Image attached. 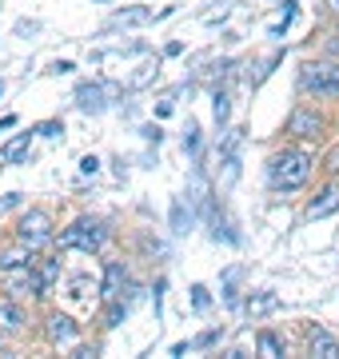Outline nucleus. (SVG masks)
I'll use <instances>...</instances> for the list:
<instances>
[{
	"instance_id": "obj_1",
	"label": "nucleus",
	"mask_w": 339,
	"mask_h": 359,
	"mask_svg": "<svg viewBox=\"0 0 339 359\" xmlns=\"http://www.w3.org/2000/svg\"><path fill=\"white\" fill-rule=\"evenodd\" d=\"M312 172H315V156L307 148H279V152L268 156V188L275 196L303 192L312 184Z\"/></svg>"
},
{
	"instance_id": "obj_2",
	"label": "nucleus",
	"mask_w": 339,
	"mask_h": 359,
	"mask_svg": "<svg viewBox=\"0 0 339 359\" xmlns=\"http://www.w3.org/2000/svg\"><path fill=\"white\" fill-rule=\"evenodd\" d=\"M108 240H112V228H108L100 216H76L60 236H53V244L60 248V252H84V256L104 252Z\"/></svg>"
},
{
	"instance_id": "obj_3",
	"label": "nucleus",
	"mask_w": 339,
	"mask_h": 359,
	"mask_svg": "<svg viewBox=\"0 0 339 359\" xmlns=\"http://www.w3.org/2000/svg\"><path fill=\"white\" fill-rule=\"evenodd\" d=\"M296 88L315 104H339V60H303Z\"/></svg>"
},
{
	"instance_id": "obj_4",
	"label": "nucleus",
	"mask_w": 339,
	"mask_h": 359,
	"mask_svg": "<svg viewBox=\"0 0 339 359\" xmlns=\"http://www.w3.org/2000/svg\"><path fill=\"white\" fill-rule=\"evenodd\" d=\"M53 236H56V219H53V212H48V208H28V212H20V216H16L13 240H16V244H25V248H32L36 256L53 244Z\"/></svg>"
},
{
	"instance_id": "obj_5",
	"label": "nucleus",
	"mask_w": 339,
	"mask_h": 359,
	"mask_svg": "<svg viewBox=\"0 0 339 359\" xmlns=\"http://www.w3.org/2000/svg\"><path fill=\"white\" fill-rule=\"evenodd\" d=\"M40 335H44V344L56 347V351H72V347L80 344L84 327H80V320L72 311L53 308V311H44V320H40Z\"/></svg>"
},
{
	"instance_id": "obj_6",
	"label": "nucleus",
	"mask_w": 339,
	"mask_h": 359,
	"mask_svg": "<svg viewBox=\"0 0 339 359\" xmlns=\"http://www.w3.org/2000/svg\"><path fill=\"white\" fill-rule=\"evenodd\" d=\"M327 128H331V120H327L315 104H296L284 120V132L291 140H324Z\"/></svg>"
},
{
	"instance_id": "obj_7",
	"label": "nucleus",
	"mask_w": 339,
	"mask_h": 359,
	"mask_svg": "<svg viewBox=\"0 0 339 359\" xmlns=\"http://www.w3.org/2000/svg\"><path fill=\"white\" fill-rule=\"evenodd\" d=\"M0 280H4V295H13V299H32V304H40V299H48V283L40 280L36 264H25V268H13V271H0Z\"/></svg>"
},
{
	"instance_id": "obj_8",
	"label": "nucleus",
	"mask_w": 339,
	"mask_h": 359,
	"mask_svg": "<svg viewBox=\"0 0 339 359\" xmlns=\"http://www.w3.org/2000/svg\"><path fill=\"white\" fill-rule=\"evenodd\" d=\"M28 308L20 304V299H13V295H0V335L4 339H20V335L28 332Z\"/></svg>"
},
{
	"instance_id": "obj_9",
	"label": "nucleus",
	"mask_w": 339,
	"mask_h": 359,
	"mask_svg": "<svg viewBox=\"0 0 339 359\" xmlns=\"http://www.w3.org/2000/svg\"><path fill=\"white\" fill-rule=\"evenodd\" d=\"M339 212V180L331 176L324 188H315V196L303 204V219H327Z\"/></svg>"
},
{
	"instance_id": "obj_10",
	"label": "nucleus",
	"mask_w": 339,
	"mask_h": 359,
	"mask_svg": "<svg viewBox=\"0 0 339 359\" xmlns=\"http://www.w3.org/2000/svg\"><path fill=\"white\" fill-rule=\"evenodd\" d=\"M124 287H128V264L124 259H108L104 264V280H100V299H116V295H124Z\"/></svg>"
},
{
	"instance_id": "obj_11",
	"label": "nucleus",
	"mask_w": 339,
	"mask_h": 359,
	"mask_svg": "<svg viewBox=\"0 0 339 359\" xmlns=\"http://www.w3.org/2000/svg\"><path fill=\"white\" fill-rule=\"evenodd\" d=\"M307 355L315 359H339V335H331L327 327H307Z\"/></svg>"
},
{
	"instance_id": "obj_12",
	"label": "nucleus",
	"mask_w": 339,
	"mask_h": 359,
	"mask_svg": "<svg viewBox=\"0 0 339 359\" xmlns=\"http://www.w3.org/2000/svg\"><path fill=\"white\" fill-rule=\"evenodd\" d=\"M25 264H36V252L25 244H8V248H0V271H13V268H25Z\"/></svg>"
},
{
	"instance_id": "obj_13",
	"label": "nucleus",
	"mask_w": 339,
	"mask_h": 359,
	"mask_svg": "<svg viewBox=\"0 0 339 359\" xmlns=\"http://www.w3.org/2000/svg\"><path fill=\"white\" fill-rule=\"evenodd\" d=\"M128 311H132V299H128V295L108 299V304H104V327H108V332H116L120 323L128 320Z\"/></svg>"
},
{
	"instance_id": "obj_14",
	"label": "nucleus",
	"mask_w": 339,
	"mask_h": 359,
	"mask_svg": "<svg viewBox=\"0 0 339 359\" xmlns=\"http://www.w3.org/2000/svg\"><path fill=\"white\" fill-rule=\"evenodd\" d=\"M256 351H260L263 359H279V355L287 351V344H284V339H279V335L272 332V327H263V332L256 335Z\"/></svg>"
},
{
	"instance_id": "obj_15",
	"label": "nucleus",
	"mask_w": 339,
	"mask_h": 359,
	"mask_svg": "<svg viewBox=\"0 0 339 359\" xmlns=\"http://www.w3.org/2000/svg\"><path fill=\"white\" fill-rule=\"evenodd\" d=\"M76 104L84 108V112H104V100H100V88H96V84H80Z\"/></svg>"
},
{
	"instance_id": "obj_16",
	"label": "nucleus",
	"mask_w": 339,
	"mask_h": 359,
	"mask_svg": "<svg viewBox=\"0 0 339 359\" xmlns=\"http://www.w3.org/2000/svg\"><path fill=\"white\" fill-rule=\"evenodd\" d=\"M28 144H32V132L16 136V140L4 148V160H8V164H20V160H25V152H28Z\"/></svg>"
},
{
	"instance_id": "obj_17",
	"label": "nucleus",
	"mask_w": 339,
	"mask_h": 359,
	"mask_svg": "<svg viewBox=\"0 0 339 359\" xmlns=\"http://www.w3.org/2000/svg\"><path fill=\"white\" fill-rule=\"evenodd\" d=\"M148 20H152L148 8H120L116 13V25H148Z\"/></svg>"
},
{
	"instance_id": "obj_18",
	"label": "nucleus",
	"mask_w": 339,
	"mask_h": 359,
	"mask_svg": "<svg viewBox=\"0 0 339 359\" xmlns=\"http://www.w3.org/2000/svg\"><path fill=\"white\" fill-rule=\"evenodd\" d=\"M228 116H232V100H228V92H216V128H228Z\"/></svg>"
},
{
	"instance_id": "obj_19",
	"label": "nucleus",
	"mask_w": 339,
	"mask_h": 359,
	"mask_svg": "<svg viewBox=\"0 0 339 359\" xmlns=\"http://www.w3.org/2000/svg\"><path fill=\"white\" fill-rule=\"evenodd\" d=\"M212 304V295H208V287H204V283H196V287H192V308L196 311H204Z\"/></svg>"
},
{
	"instance_id": "obj_20",
	"label": "nucleus",
	"mask_w": 339,
	"mask_h": 359,
	"mask_svg": "<svg viewBox=\"0 0 339 359\" xmlns=\"http://www.w3.org/2000/svg\"><path fill=\"white\" fill-rule=\"evenodd\" d=\"M184 152H192V156L200 152V128H196V124H188V136H184Z\"/></svg>"
},
{
	"instance_id": "obj_21",
	"label": "nucleus",
	"mask_w": 339,
	"mask_h": 359,
	"mask_svg": "<svg viewBox=\"0 0 339 359\" xmlns=\"http://www.w3.org/2000/svg\"><path fill=\"white\" fill-rule=\"evenodd\" d=\"M164 287H168V280H156V287H152V308H156V320H160V311H164Z\"/></svg>"
},
{
	"instance_id": "obj_22",
	"label": "nucleus",
	"mask_w": 339,
	"mask_h": 359,
	"mask_svg": "<svg viewBox=\"0 0 339 359\" xmlns=\"http://www.w3.org/2000/svg\"><path fill=\"white\" fill-rule=\"evenodd\" d=\"M220 335H223V327H212V332H204L196 344H188V347H212V344H220Z\"/></svg>"
},
{
	"instance_id": "obj_23",
	"label": "nucleus",
	"mask_w": 339,
	"mask_h": 359,
	"mask_svg": "<svg viewBox=\"0 0 339 359\" xmlns=\"http://www.w3.org/2000/svg\"><path fill=\"white\" fill-rule=\"evenodd\" d=\"M275 308V295H260V299H248V311H268Z\"/></svg>"
},
{
	"instance_id": "obj_24",
	"label": "nucleus",
	"mask_w": 339,
	"mask_h": 359,
	"mask_svg": "<svg viewBox=\"0 0 339 359\" xmlns=\"http://www.w3.org/2000/svg\"><path fill=\"white\" fill-rule=\"evenodd\" d=\"M172 231H188V228H184V204H180V200L172 204Z\"/></svg>"
},
{
	"instance_id": "obj_25",
	"label": "nucleus",
	"mask_w": 339,
	"mask_h": 359,
	"mask_svg": "<svg viewBox=\"0 0 339 359\" xmlns=\"http://www.w3.org/2000/svg\"><path fill=\"white\" fill-rule=\"evenodd\" d=\"M36 132H40V136H60V132H64V124H56V120H44V124H36Z\"/></svg>"
},
{
	"instance_id": "obj_26",
	"label": "nucleus",
	"mask_w": 339,
	"mask_h": 359,
	"mask_svg": "<svg viewBox=\"0 0 339 359\" xmlns=\"http://www.w3.org/2000/svg\"><path fill=\"white\" fill-rule=\"evenodd\" d=\"M80 172H84V176H96V172H100V160H96V156H84V160H80Z\"/></svg>"
},
{
	"instance_id": "obj_27",
	"label": "nucleus",
	"mask_w": 339,
	"mask_h": 359,
	"mask_svg": "<svg viewBox=\"0 0 339 359\" xmlns=\"http://www.w3.org/2000/svg\"><path fill=\"white\" fill-rule=\"evenodd\" d=\"M72 68H76L72 60H56V65H53V72H60V76H64V72H72Z\"/></svg>"
},
{
	"instance_id": "obj_28",
	"label": "nucleus",
	"mask_w": 339,
	"mask_h": 359,
	"mask_svg": "<svg viewBox=\"0 0 339 359\" xmlns=\"http://www.w3.org/2000/svg\"><path fill=\"white\" fill-rule=\"evenodd\" d=\"M8 128H16V116H13V112H8L4 120H0V132H8Z\"/></svg>"
},
{
	"instance_id": "obj_29",
	"label": "nucleus",
	"mask_w": 339,
	"mask_h": 359,
	"mask_svg": "<svg viewBox=\"0 0 339 359\" xmlns=\"http://www.w3.org/2000/svg\"><path fill=\"white\" fill-rule=\"evenodd\" d=\"M327 172H331V176H335V172H339V152L331 156V164H327Z\"/></svg>"
},
{
	"instance_id": "obj_30",
	"label": "nucleus",
	"mask_w": 339,
	"mask_h": 359,
	"mask_svg": "<svg viewBox=\"0 0 339 359\" xmlns=\"http://www.w3.org/2000/svg\"><path fill=\"white\" fill-rule=\"evenodd\" d=\"M327 13H331V16H339V0H327Z\"/></svg>"
},
{
	"instance_id": "obj_31",
	"label": "nucleus",
	"mask_w": 339,
	"mask_h": 359,
	"mask_svg": "<svg viewBox=\"0 0 339 359\" xmlns=\"http://www.w3.org/2000/svg\"><path fill=\"white\" fill-rule=\"evenodd\" d=\"M0 96H4V80H0Z\"/></svg>"
},
{
	"instance_id": "obj_32",
	"label": "nucleus",
	"mask_w": 339,
	"mask_h": 359,
	"mask_svg": "<svg viewBox=\"0 0 339 359\" xmlns=\"http://www.w3.org/2000/svg\"><path fill=\"white\" fill-rule=\"evenodd\" d=\"M0 344H4V335H0Z\"/></svg>"
}]
</instances>
